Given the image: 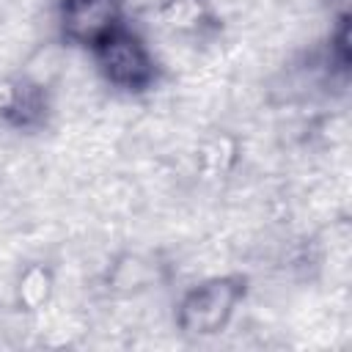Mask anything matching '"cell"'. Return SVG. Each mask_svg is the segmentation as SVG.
I'll return each instance as SVG.
<instances>
[{
	"label": "cell",
	"mask_w": 352,
	"mask_h": 352,
	"mask_svg": "<svg viewBox=\"0 0 352 352\" xmlns=\"http://www.w3.org/2000/svg\"><path fill=\"white\" fill-rule=\"evenodd\" d=\"M248 294V278L239 272L214 275L190 286L176 305V327L184 336L209 338L228 327Z\"/></svg>",
	"instance_id": "obj_1"
},
{
	"label": "cell",
	"mask_w": 352,
	"mask_h": 352,
	"mask_svg": "<svg viewBox=\"0 0 352 352\" xmlns=\"http://www.w3.org/2000/svg\"><path fill=\"white\" fill-rule=\"evenodd\" d=\"M126 0H58V30L72 47L94 50L107 33L124 25Z\"/></svg>",
	"instance_id": "obj_3"
},
{
	"label": "cell",
	"mask_w": 352,
	"mask_h": 352,
	"mask_svg": "<svg viewBox=\"0 0 352 352\" xmlns=\"http://www.w3.org/2000/svg\"><path fill=\"white\" fill-rule=\"evenodd\" d=\"M99 74L107 85L124 94H146L160 80V63L148 50L146 38L132 30L126 22L107 33L91 50Z\"/></svg>",
	"instance_id": "obj_2"
},
{
	"label": "cell",
	"mask_w": 352,
	"mask_h": 352,
	"mask_svg": "<svg viewBox=\"0 0 352 352\" xmlns=\"http://www.w3.org/2000/svg\"><path fill=\"white\" fill-rule=\"evenodd\" d=\"M50 116L47 91L33 80H0V118L22 132L44 126Z\"/></svg>",
	"instance_id": "obj_4"
}]
</instances>
